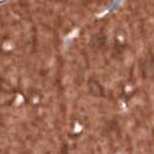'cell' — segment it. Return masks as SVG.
<instances>
[{
  "label": "cell",
  "instance_id": "6da1fadb",
  "mask_svg": "<svg viewBox=\"0 0 154 154\" xmlns=\"http://www.w3.org/2000/svg\"><path fill=\"white\" fill-rule=\"evenodd\" d=\"M143 72L146 77H154V59L153 58H147L144 60L141 65Z\"/></svg>",
  "mask_w": 154,
  "mask_h": 154
},
{
  "label": "cell",
  "instance_id": "7a4b0ae2",
  "mask_svg": "<svg viewBox=\"0 0 154 154\" xmlns=\"http://www.w3.org/2000/svg\"><path fill=\"white\" fill-rule=\"evenodd\" d=\"M89 91L92 94L94 95H101L102 94V88H101V86L96 82V81H91L89 82Z\"/></svg>",
  "mask_w": 154,
  "mask_h": 154
}]
</instances>
